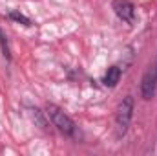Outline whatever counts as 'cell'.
Here are the masks:
<instances>
[{
    "instance_id": "obj_9",
    "label": "cell",
    "mask_w": 157,
    "mask_h": 156,
    "mask_svg": "<svg viewBox=\"0 0 157 156\" xmlns=\"http://www.w3.org/2000/svg\"><path fill=\"white\" fill-rule=\"evenodd\" d=\"M154 66H155V68H157V59H155V63H154Z\"/></svg>"
},
{
    "instance_id": "obj_3",
    "label": "cell",
    "mask_w": 157,
    "mask_h": 156,
    "mask_svg": "<svg viewBox=\"0 0 157 156\" xmlns=\"http://www.w3.org/2000/svg\"><path fill=\"white\" fill-rule=\"evenodd\" d=\"M157 92V68L150 66L141 79V97L144 101H150Z\"/></svg>"
},
{
    "instance_id": "obj_1",
    "label": "cell",
    "mask_w": 157,
    "mask_h": 156,
    "mask_svg": "<svg viewBox=\"0 0 157 156\" xmlns=\"http://www.w3.org/2000/svg\"><path fill=\"white\" fill-rule=\"evenodd\" d=\"M46 116L49 117V121L53 123V127H55L60 134H64V136H68V138H73V136L77 134V125H75V121L68 116L59 105L48 103V105H46Z\"/></svg>"
},
{
    "instance_id": "obj_7",
    "label": "cell",
    "mask_w": 157,
    "mask_h": 156,
    "mask_svg": "<svg viewBox=\"0 0 157 156\" xmlns=\"http://www.w3.org/2000/svg\"><path fill=\"white\" fill-rule=\"evenodd\" d=\"M29 114H31V117H33V121H37V123H39L40 129H46V121H44L46 112H40L39 109H29Z\"/></svg>"
},
{
    "instance_id": "obj_4",
    "label": "cell",
    "mask_w": 157,
    "mask_h": 156,
    "mask_svg": "<svg viewBox=\"0 0 157 156\" xmlns=\"http://www.w3.org/2000/svg\"><path fill=\"white\" fill-rule=\"evenodd\" d=\"M112 7H113L115 15L122 22L133 24V20H135V6L132 4V0H113Z\"/></svg>"
},
{
    "instance_id": "obj_8",
    "label": "cell",
    "mask_w": 157,
    "mask_h": 156,
    "mask_svg": "<svg viewBox=\"0 0 157 156\" xmlns=\"http://www.w3.org/2000/svg\"><path fill=\"white\" fill-rule=\"evenodd\" d=\"M0 48H2V53H4V57L9 61L11 59V53H9V46H7V39H6V35L2 33V30H0Z\"/></svg>"
},
{
    "instance_id": "obj_6",
    "label": "cell",
    "mask_w": 157,
    "mask_h": 156,
    "mask_svg": "<svg viewBox=\"0 0 157 156\" xmlns=\"http://www.w3.org/2000/svg\"><path fill=\"white\" fill-rule=\"evenodd\" d=\"M9 18L15 20V22H20V24H24V26H33V22H31L26 15L18 13V11H9Z\"/></svg>"
},
{
    "instance_id": "obj_2",
    "label": "cell",
    "mask_w": 157,
    "mask_h": 156,
    "mask_svg": "<svg viewBox=\"0 0 157 156\" xmlns=\"http://www.w3.org/2000/svg\"><path fill=\"white\" fill-rule=\"evenodd\" d=\"M133 110H135V99L133 96H124L117 105L115 110V129H117V136H124L128 132V127L132 123L133 117Z\"/></svg>"
},
{
    "instance_id": "obj_5",
    "label": "cell",
    "mask_w": 157,
    "mask_h": 156,
    "mask_svg": "<svg viewBox=\"0 0 157 156\" xmlns=\"http://www.w3.org/2000/svg\"><path fill=\"white\" fill-rule=\"evenodd\" d=\"M121 74H122V70L119 68V66H110L108 70H106V74H104V77H102V83H104V86H108V88H115L117 86V83L121 81Z\"/></svg>"
}]
</instances>
